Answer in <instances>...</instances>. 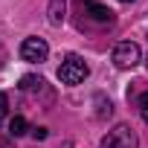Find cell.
<instances>
[{"instance_id": "obj_4", "label": "cell", "mask_w": 148, "mask_h": 148, "mask_svg": "<svg viewBox=\"0 0 148 148\" xmlns=\"http://www.w3.org/2000/svg\"><path fill=\"white\" fill-rule=\"evenodd\" d=\"M47 55H49V47L44 38H26L21 44V58L29 64H41V61H47Z\"/></svg>"}, {"instance_id": "obj_2", "label": "cell", "mask_w": 148, "mask_h": 148, "mask_svg": "<svg viewBox=\"0 0 148 148\" xmlns=\"http://www.w3.org/2000/svg\"><path fill=\"white\" fill-rule=\"evenodd\" d=\"M139 58H142V52H139V47H136L134 41H122V44L113 47V64H116L119 70H131V67H136Z\"/></svg>"}, {"instance_id": "obj_7", "label": "cell", "mask_w": 148, "mask_h": 148, "mask_svg": "<svg viewBox=\"0 0 148 148\" xmlns=\"http://www.w3.org/2000/svg\"><path fill=\"white\" fill-rule=\"evenodd\" d=\"M44 84H47V82H44L41 76H23V79H21V90H23V93H32V90H44Z\"/></svg>"}, {"instance_id": "obj_12", "label": "cell", "mask_w": 148, "mask_h": 148, "mask_svg": "<svg viewBox=\"0 0 148 148\" xmlns=\"http://www.w3.org/2000/svg\"><path fill=\"white\" fill-rule=\"evenodd\" d=\"M139 108H142V113H148V90L139 96Z\"/></svg>"}, {"instance_id": "obj_1", "label": "cell", "mask_w": 148, "mask_h": 148, "mask_svg": "<svg viewBox=\"0 0 148 148\" xmlns=\"http://www.w3.org/2000/svg\"><path fill=\"white\" fill-rule=\"evenodd\" d=\"M87 76H90V67H87L84 58L76 55V52H70V55L61 61V67H58V82H61V84H82Z\"/></svg>"}, {"instance_id": "obj_8", "label": "cell", "mask_w": 148, "mask_h": 148, "mask_svg": "<svg viewBox=\"0 0 148 148\" xmlns=\"http://www.w3.org/2000/svg\"><path fill=\"white\" fill-rule=\"evenodd\" d=\"M26 131H29V125H26L23 116H15V119L9 122V134H12V136H23Z\"/></svg>"}, {"instance_id": "obj_9", "label": "cell", "mask_w": 148, "mask_h": 148, "mask_svg": "<svg viewBox=\"0 0 148 148\" xmlns=\"http://www.w3.org/2000/svg\"><path fill=\"white\" fill-rule=\"evenodd\" d=\"M96 105H99L96 116H110V110H113V105H110V102H105L102 96H96Z\"/></svg>"}, {"instance_id": "obj_13", "label": "cell", "mask_w": 148, "mask_h": 148, "mask_svg": "<svg viewBox=\"0 0 148 148\" xmlns=\"http://www.w3.org/2000/svg\"><path fill=\"white\" fill-rule=\"evenodd\" d=\"M58 148H73V139H64V142H61Z\"/></svg>"}, {"instance_id": "obj_5", "label": "cell", "mask_w": 148, "mask_h": 148, "mask_svg": "<svg viewBox=\"0 0 148 148\" xmlns=\"http://www.w3.org/2000/svg\"><path fill=\"white\" fill-rule=\"evenodd\" d=\"M79 3H82V12H87L93 21H99V23H110L113 21V12L105 9V6H99L96 0H79Z\"/></svg>"}, {"instance_id": "obj_11", "label": "cell", "mask_w": 148, "mask_h": 148, "mask_svg": "<svg viewBox=\"0 0 148 148\" xmlns=\"http://www.w3.org/2000/svg\"><path fill=\"white\" fill-rule=\"evenodd\" d=\"M29 134H32L35 139H47V128H32Z\"/></svg>"}, {"instance_id": "obj_3", "label": "cell", "mask_w": 148, "mask_h": 148, "mask_svg": "<svg viewBox=\"0 0 148 148\" xmlns=\"http://www.w3.org/2000/svg\"><path fill=\"white\" fill-rule=\"evenodd\" d=\"M136 145H139L136 134H134L128 125H116V128L102 139V145H99V148H136Z\"/></svg>"}, {"instance_id": "obj_14", "label": "cell", "mask_w": 148, "mask_h": 148, "mask_svg": "<svg viewBox=\"0 0 148 148\" xmlns=\"http://www.w3.org/2000/svg\"><path fill=\"white\" fill-rule=\"evenodd\" d=\"M122 3H131V0H122Z\"/></svg>"}, {"instance_id": "obj_15", "label": "cell", "mask_w": 148, "mask_h": 148, "mask_svg": "<svg viewBox=\"0 0 148 148\" xmlns=\"http://www.w3.org/2000/svg\"><path fill=\"white\" fill-rule=\"evenodd\" d=\"M145 119H148V113H145Z\"/></svg>"}, {"instance_id": "obj_10", "label": "cell", "mask_w": 148, "mask_h": 148, "mask_svg": "<svg viewBox=\"0 0 148 148\" xmlns=\"http://www.w3.org/2000/svg\"><path fill=\"white\" fill-rule=\"evenodd\" d=\"M6 105H9V96H6L3 90H0V119L6 116Z\"/></svg>"}, {"instance_id": "obj_6", "label": "cell", "mask_w": 148, "mask_h": 148, "mask_svg": "<svg viewBox=\"0 0 148 148\" xmlns=\"http://www.w3.org/2000/svg\"><path fill=\"white\" fill-rule=\"evenodd\" d=\"M64 12H67V0H49V9H47V21L52 26L64 23Z\"/></svg>"}]
</instances>
